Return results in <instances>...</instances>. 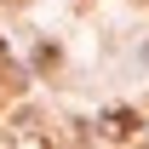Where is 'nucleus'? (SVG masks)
Wrapping results in <instances>:
<instances>
[{
	"instance_id": "1",
	"label": "nucleus",
	"mask_w": 149,
	"mask_h": 149,
	"mask_svg": "<svg viewBox=\"0 0 149 149\" xmlns=\"http://www.w3.org/2000/svg\"><path fill=\"white\" fill-rule=\"evenodd\" d=\"M17 92H23V69L6 57V46H0V103H6V97H17Z\"/></svg>"
},
{
	"instance_id": "2",
	"label": "nucleus",
	"mask_w": 149,
	"mask_h": 149,
	"mask_svg": "<svg viewBox=\"0 0 149 149\" xmlns=\"http://www.w3.org/2000/svg\"><path fill=\"white\" fill-rule=\"evenodd\" d=\"M103 126H109V138H120V143H132V138H138V126H143V120H138V115H132V109H115L109 120H103Z\"/></svg>"
}]
</instances>
